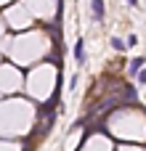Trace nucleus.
Masks as SVG:
<instances>
[{
  "mask_svg": "<svg viewBox=\"0 0 146 151\" xmlns=\"http://www.w3.org/2000/svg\"><path fill=\"white\" fill-rule=\"evenodd\" d=\"M90 13H93L96 24H101L104 16H106V3H104V0H90Z\"/></svg>",
  "mask_w": 146,
  "mask_h": 151,
  "instance_id": "obj_1",
  "label": "nucleus"
},
{
  "mask_svg": "<svg viewBox=\"0 0 146 151\" xmlns=\"http://www.w3.org/2000/svg\"><path fill=\"white\" fill-rule=\"evenodd\" d=\"M138 80H141V82H146V69H141V72H138Z\"/></svg>",
  "mask_w": 146,
  "mask_h": 151,
  "instance_id": "obj_6",
  "label": "nucleus"
},
{
  "mask_svg": "<svg viewBox=\"0 0 146 151\" xmlns=\"http://www.w3.org/2000/svg\"><path fill=\"white\" fill-rule=\"evenodd\" d=\"M128 5H133V8H136V5H138V0H128Z\"/></svg>",
  "mask_w": 146,
  "mask_h": 151,
  "instance_id": "obj_7",
  "label": "nucleus"
},
{
  "mask_svg": "<svg viewBox=\"0 0 146 151\" xmlns=\"http://www.w3.org/2000/svg\"><path fill=\"white\" fill-rule=\"evenodd\" d=\"M112 48H114V50H125L128 45H125V42H122L120 37H112Z\"/></svg>",
  "mask_w": 146,
  "mask_h": 151,
  "instance_id": "obj_4",
  "label": "nucleus"
},
{
  "mask_svg": "<svg viewBox=\"0 0 146 151\" xmlns=\"http://www.w3.org/2000/svg\"><path fill=\"white\" fill-rule=\"evenodd\" d=\"M136 42H138V37H136V35H130V37H128V42H125V45H128V48H133V45H136Z\"/></svg>",
  "mask_w": 146,
  "mask_h": 151,
  "instance_id": "obj_5",
  "label": "nucleus"
},
{
  "mask_svg": "<svg viewBox=\"0 0 146 151\" xmlns=\"http://www.w3.org/2000/svg\"><path fill=\"white\" fill-rule=\"evenodd\" d=\"M72 53H74V61L77 64H85V40L82 37H77V45H74Z\"/></svg>",
  "mask_w": 146,
  "mask_h": 151,
  "instance_id": "obj_2",
  "label": "nucleus"
},
{
  "mask_svg": "<svg viewBox=\"0 0 146 151\" xmlns=\"http://www.w3.org/2000/svg\"><path fill=\"white\" fill-rule=\"evenodd\" d=\"M144 64H146V58H144V56H141V58H133V61H130V69H128V72L136 77V74L141 72V66H144Z\"/></svg>",
  "mask_w": 146,
  "mask_h": 151,
  "instance_id": "obj_3",
  "label": "nucleus"
}]
</instances>
